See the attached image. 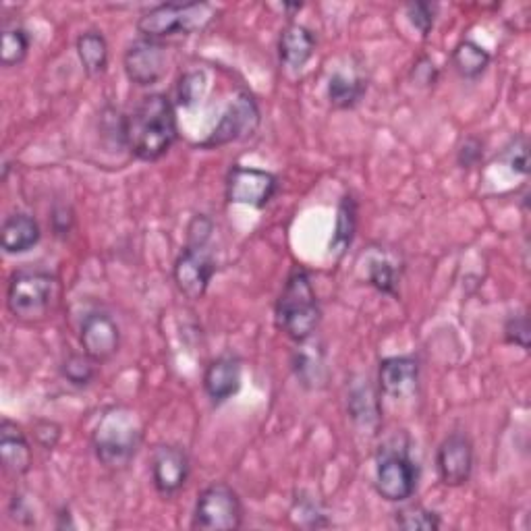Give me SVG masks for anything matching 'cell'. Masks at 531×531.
I'll return each mask as SVG.
<instances>
[{"label":"cell","instance_id":"38","mask_svg":"<svg viewBox=\"0 0 531 531\" xmlns=\"http://www.w3.org/2000/svg\"><path fill=\"white\" fill-rule=\"evenodd\" d=\"M413 79L419 83V86H434L438 79V69L428 57H422L413 67Z\"/></svg>","mask_w":531,"mask_h":531},{"label":"cell","instance_id":"5","mask_svg":"<svg viewBox=\"0 0 531 531\" xmlns=\"http://www.w3.org/2000/svg\"><path fill=\"white\" fill-rule=\"evenodd\" d=\"M59 293L57 276L40 268H21L9 278L7 307L19 322H40L52 310Z\"/></svg>","mask_w":531,"mask_h":531},{"label":"cell","instance_id":"17","mask_svg":"<svg viewBox=\"0 0 531 531\" xmlns=\"http://www.w3.org/2000/svg\"><path fill=\"white\" fill-rule=\"evenodd\" d=\"M0 457H3V469L13 475V478H21L34 465V451L30 440L7 417L0 422Z\"/></svg>","mask_w":531,"mask_h":531},{"label":"cell","instance_id":"32","mask_svg":"<svg viewBox=\"0 0 531 531\" xmlns=\"http://www.w3.org/2000/svg\"><path fill=\"white\" fill-rule=\"evenodd\" d=\"M407 17L415 30L424 38L430 36L436 23V5L432 3H411L407 5Z\"/></svg>","mask_w":531,"mask_h":531},{"label":"cell","instance_id":"18","mask_svg":"<svg viewBox=\"0 0 531 531\" xmlns=\"http://www.w3.org/2000/svg\"><path fill=\"white\" fill-rule=\"evenodd\" d=\"M316 52V36L301 23H289L278 38V59L291 71H301Z\"/></svg>","mask_w":531,"mask_h":531},{"label":"cell","instance_id":"21","mask_svg":"<svg viewBox=\"0 0 531 531\" xmlns=\"http://www.w3.org/2000/svg\"><path fill=\"white\" fill-rule=\"evenodd\" d=\"M492 63L490 52L473 40H461L451 52V65L461 79H480Z\"/></svg>","mask_w":531,"mask_h":531},{"label":"cell","instance_id":"24","mask_svg":"<svg viewBox=\"0 0 531 531\" xmlns=\"http://www.w3.org/2000/svg\"><path fill=\"white\" fill-rule=\"evenodd\" d=\"M366 384H357L349 393V413L353 422L361 428H374L380 419V407H378V395L370 386L368 378L363 380Z\"/></svg>","mask_w":531,"mask_h":531},{"label":"cell","instance_id":"9","mask_svg":"<svg viewBox=\"0 0 531 531\" xmlns=\"http://www.w3.org/2000/svg\"><path fill=\"white\" fill-rule=\"evenodd\" d=\"M258 127H260L258 102L249 92L241 90L227 108V113L216 123L214 131L200 144V148H220L233 142H241V139L254 135Z\"/></svg>","mask_w":531,"mask_h":531},{"label":"cell","instance_id":"19","mask_svg":"<svg viewBox=\"0 0 531 531\" xmlns=\"http://www.w3.org/2000/svg\"><path fill=\"white\" fill-rule=\"evenodd\" d=\"M42 239V231L38 220L27 212H13L5 218L3 229H0V245H3L5 254L17 256L27 254L34 249Z\"/></svg>","mask_w":531,"mask_h":531},{"label":"cell","instance_id":"25","mask_svg":"<svg viewBox=\"0 0 531 531\" xmlns=\"http://www.w3.org/2000/svg\"><path fill=\"white\" fill-rule=\"evenodd\" d=\"M32 38L21 25H5L3 27V46H0V63L3 67H19L30 52Z\"/></svg>","mask_w":531,"mask_h":531},{"label":"cell","instance_id":"12","mask_svg":"<svg viewBox=\"0 0 531 531\" xmlns=\"http://www.w3.org/2000/svg\"><path fill=\"white\" fill-rule=\"evenodd\" d=\"M152 484L158 494L173 496L181 492L189 480L191 461L179 444H158L152 453Z\"/></svg>","mask_w":531,"mask_h":531},{"label":"cell","instance_id":"20","mask_svg":"<svg viewBox=\"0 0 531 531\" xmlns=\"http://www.w3.org/2000/svg\"><path fill=\"white\" fill-rule=\"evenodd\" d=\"M368 92V81L357 73L337 71L328 79V102L332 108L349 110L361 102V98Z\"/></svg>","mask_w":531,"mask_h":531},{"label":"cell","instance_id":"11","mask_svg":"<svg viewBox=\"0 0 531 531\" xmlns=\"http://www.w3.org/2000/svg\"><path fill=\"white\" fill-rule=\"evenodd\" d=\"M123 69L131 83L139 88H150L169 71V54L166 46L156 40L139 38L127 46L123 57Z\"/></svg>","mask_w":531,"mask_h":531},{"label":"cell","instance_id":"13","mask_svg":"<svg viewBox=\"0 0 531 531\" xmlns=\"http://www.w3.org/2000/svg\"><path fill=\"white\" fill-rule=\"evenodd\" d=\"M79 345L83 353H88L98 363L115 357L121 347V328L117 320L102 310L86 314L79 326Z\"/></svg>","mask_w":531,"mask_h":531},{"label":"cell","instance_id":"26","mask_svg":"<svg viewBox=\"0 0 531 531\" xmlns=\"http://www.w3.org/2000/svg\"><path fill=\"white\" fill-rule=\"evenodd\" d=\"M61 376L73 388H88L98 376V361L88 353H69L61 363Z\"/></svg>","mask_w":531,"mask_h":531},{"label":"cell","instance_id":"39","mask_svg":"<svg viewBox=\"0 0 531 531\" xmlns=\"http://www.w3.org/2000/svg\"><path fill=\"white\" fill-rule=\"evenodd\" d=\"M57 519H59V523H57V527L59 529H73L75 527V523H73V517H71V513L67 511V509H63L59 515H57Z\"/></svg>","mask_w":531,"mask_h":531},{"label":"cell","instance_id":"29","mask_svg":"<svg viewBox=\"0 0 531 531\" xmlns=\"http://www.w3.org/2000/svg\"><path fill=\"white\" fill-rule=\"evenodd\" d=\"M303 347L297 349L295 357H293V368L297 378L301 380V384H310V382H318L320 380V372L324 370L322 366V353L320 351H310L305 343H299Z\"/></svg>","mask_w":531,"mask_h":531},{"label":"cell","instance_id":"37","mask_svg":"<svg viewBox=\"0 0 531 531\" xmlns=\"http://www.w3.org/2000/svg\"><path fill=\"white\" fill-rule=\"evenodd\" d=\"M73 222H75V216L69 206H54L52 216H50V225H52L54 235L67 237L73 229Z\"/></svg>","mask_w":531,"mask_h":531},{"label":"cell","instance_id":"15","mask_svg":"<svg viewBox=\"0 0 531 531\" xmlns=\"http://www.w3.org/2000/svg\"><path fill=\"white\" fill-rule=\"evenodd\" d=\"M419 386V361L411 355H395L380 361L378 388L388 399H407Z\"/></svg>","mask_w":531,"mask_h":531},{"label":"cell","instance_id":"30","mask_svg":"<svg viewBox=\"0 0 531 531\" xmlns=\"http://www.w3.org/2000/svg\"><path fill=\"white\" fill-rule=\"evenodd\" d=\"M293 517L299 521V525L303 527H312V529H318V527H326L328 525V519L326 515L322 513L318 502L312 498V496H297L295 502H293Z\"/></svg>","mask_w":531,"mask_h":531},{"label":"cell","instance_id":"6","mask_svg":"<svg viewBox=\"0 0 531 531\" xmlns=\"http://www.w3.org/2000/svg\"><path fill=\"white\" fill-rule=\"evenodd\" d=\"M243 525V505L239 494L225 482L206 486L195 500L193 529L235 531Z\"/></svg>","mask_w":531,"mask_h":531},{"label":"cell","instance_id":"14","mask_svg":"<svg viewBox=\"0 0 531 531\" xmlns=\"http://www.w3.org/2000/svg\"><path fill=\"white\" fill-rule=\"evenodd\" d=\"M436 471L440 482L449 488H459L469 482L473 473V444L467 434L453 432L440 442Z\"/></svg>","mask_w":531,"mask_h":531},{"label":"cell","instance_id":"4","mask_svg":"<svg viewBox=\"0 0 531 531\" xmlns=\"http://www.w3.org/2000/svg\"><path fill=\"white\" fill-rule=\"evenodd\" d=\"M218 11L208 3H162L137 19L139 38L162 42L173 36H191L202 32L216 19Z\"/></svg>","mask_w":531,"mask_h":531},{"label":"cell","instance_id":"33","mask_svg":"<svg viewBox=\"0 0 531 531\" xmlns=\"http://www.w3.org/2000/svg\"><path fill=\"white\" fill-rule=\"evenodd\" d=\"M529 318L527 314H513L505 322V341L519 349H529Z\"/></svg>","mask_w":531,"mask_h":531},{"label":"cell","instance_id":"34","mask_svg":"<svg viewBox=\"0 0 531 531\" xmlns=\"http://www.w3.org/2000/svg\"><path fill=\"white\" fill-rule=\"evenodd\" d=\"M204 88V73L200 71H189L181 77L179 81V104L181 106H191L193 102H198L200 94Z\"/></svg>","mask_w":531,"mask_h":531},{"label":"cell","instance_id":"22","mask_svg":"<svg viewBox=\"0 0 531 531\" xmlns=\"http://www.w3.org/2000/svg\"><path fill=\"white\" fill-rule=\"evenodd\" d=\"M357 231V202L351 193L343 195V200L337 210V225H334V235L330 241V254L337 258L345 256L351 247Z\"/></svg>","mask_w":531,"mask_h":531},{"label":"cell","instance_id":"36","mask_svg":"<svg viewBox=\"0 0 531 531\" xmlns=\"http://www.w3.org/2000/svg\"><path fill=\"white\" fill-rule=\"evenodd\" d=\"M61 432L63 428L57 422H52V419H38L34 424V438L44 451H52L59 444Z\"/></svg>","mask_w":531,"mask_h":531},{"label":"cell","instance_id":"3","mask_svg":"<svg viewBox=\"0 0 531 531\" xmlns=\"http://www.w3.org/2000/svg\"><path fill=\"white\" fill-rule=\"evenodd\" d=\"M274 316L278 330L285 332V337L295 343L310 341L316 334L322 320V310L312 276L305 268L295 266L289 272L285 287L278 295Z\"/></svg>","mask_w":531,"mask_h":531},{"label":"cell","instance_id":"35","mask_svg":"<svg viewBox=\"0 0 531 531\" xmlns=\"http://www.w3.org/2000/svg\"><path fill=\"white\" fill-rule=\"evenodd\" d=\"M484 158V142L480 137L467 135L457 148V162L461 169H473Z\"/></svg>","mask_w":531,"mask_h":531},{"label":"cell","instance_id":"27","mask_svg":"<svg viewBox=\"0 0 531 531\" xmlns=\"http://www.w3.org/2000/svg\"><path fill=\"white\" fill-rule=\"evenodd\" d=\"M395 525L405 531H438L440 515L422 505H409L395 513Z\"/></svg>","mask_w":531,"mask_h":531},{"label":"cell","instance_id":"16","mask_svg":"<svg viewBox=\"0 0 531 531\" xmlns=\"http://www.w3.org/2000/svg\"><path fill=\"white\" fill-rule=\"evenodd\" d=\"M243 380V363L237 355H220L208 363L204 372V390L212 405L233 399Z\"/></svg>","mask_w":531,"mask_h":531},{"label":"cell","instance_id":"23","mask_svg":"<svg viewBox=\"0 0 531 531\" xmlns=\"http://www.w3.org/2000/svg\"><path fill=\"white\" fill-rule=\"evenodd\" d=\"M77 57L88 75H102L108 67V44L100 32H83L77 38Z\"/></svg>","mask_w":531,"mask_h":531},{"label":"cell","instance_id":"10","mask_svg":"<svg viewBox=\"0 0 531 531\" xmlns=\"http://www.w3.org/2000/svg\"><path fill=\"white\" fill-rule=\"evenodd\" d=\"M278 185H281L278 183V177L270 171L249 169V166L235 164L227 175L225 191L231 204L262 210L274 200Z\"/></svg>","mask_w":531,"mask_h":531},{"label":"cell","instance_id":"31","mask_svg":"<svg viewBox=\"0 0 531 531\" xmlns=\"http://www.w3.org/2000/svg\"><path fill=\"white\" fill-rule=\"evenodd\" d=\"M502 162H507L509 169L517 175H527L529 173V148L525 137H515L513 142L505 148L500 156Z\"/></svg>","mask_w":531,"mask_h":531},{"label":"cell","instance_id":"8","mask_svg":"<svg viewBox=\"0 0 531 531\" xmlns=\"http://www.w3.org/2000/svg\"><path fill=\"white\" fill-rule=\"evenodd\" d=\"M216 274V262L208 243H187L173 266L175 285L191 301H200Z\"/></svg>","mask_w":531,"mask_h":531},{"label":"cell","instance_id":"2","mask_svg":"<svg viewBox=\"0 0 531 531\" xmlns=\"http://www.w3.org/2000/svg\"><path fill=\"white\" fill-rule=\"evenodd\" d=\"M144 440L139 415L123 405L102 411L92 432V449L96 459L108 469H125L135 459Z\"/></svg>","mask_w":531,"mask_h":531},{"label":"cell","instance_id":"7","mask_svg":"<svg viewBox=\"0 0 531 531\" xmlns=\"http://www.w3.org/2000/svg\"><path fill=\"white\" fill-rule=\"evenodd\" d=\"M419 482V467L405 449H382L376 463L374 486L386 502H407Z\"/></svg>","mask_w":531,"mask_h":531},{"label":"cell","instance_id":"28","mask_svg":"<svg viewBox=\"0 0 531 531\" xmlns=\"http://www.w3.org/2000/svg\"><path fill=\"white\" fill-rule=\"evenodd\" d=\"M399 278L401 274L397 270V264L388 258H376L368 266V283L382 295L397 297Z\"/></svg>","mask_w":531,"mask_h":531},{"label":"cell","instance_id":"1","mask_svg":"<svg viewBox=\"0 0 531 531\" xmlns=\"http://www.w3.org/2000/svg\"><path fill=\"white\" fill-rule=\"evenodd\" d=\"M177 139V110L173 100L162 92L144 96L133 108V113L125 117V148L137 160H160L169 154Z\"/></svg>","mask_w":531,"mask_h":531}]
</instances>
